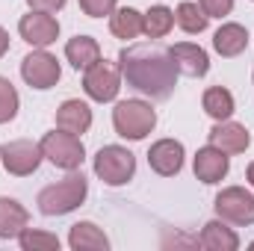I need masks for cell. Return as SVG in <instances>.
<instances>
[{
	"label": "cell",
	"instance_id": "cell-25",
	"mask_svg": "<svg viewBox=\"0 0 254 251\" xmlns=\"http://www.w3.org/2000/svg\"><path fill=\"white\" fill-rule=\"evenodd\" d=\"M18 243L24 251H60V237L48 234V231H36V228H24L18 234Z\"/></svg>",
	"mask_w": 254,
	"mask_h": 251
},
{
	"label": "cell",
	"instance_id": "cell-32",
	"mask_svg": "<svg viewBox=\"0 0 254 251\" xmlns=\"http://www.w3.org/2000/svg\"><path fill=\"white\" fill-rule=\"evenodd\" d=\"M252 249H254V243H252Z\"/></svg>",
	"mask_w": 254,
	"mask_h": 251
},
{
	"label": "cell",
	"instance_id": "cell-8",
	"mask_svg": "<svg viewBox=\"0 0 254 251\" xmlns=\"http://www.w3.org/2000/svg\"><path fill=\"white\" fill-rule=\"evenodd\" d=\"M0 160H3V169L15 178H27L33 175L45 154H42V145L39 142H30V139H15V142H6L0 145Z\"/></svg>",
	"mask_w": 254,
	"mask_h": 251
},
{
	"label": "cell",
	"instance_id": "cell-28",
	"mask_svg": "<svg viewBox=\"0 0 254 251\" xmlns=\"http://www.w3.org/2000/svg\"><path fill=\"white\" fill-rule=\"evenodd\" d=\"M198 6L204 9L207 18H225V15H231L234 0H198Z\"/></svg>",
	"mask_w": 254,
	"mask_h": 251
},
{
	"label": "cell",
	"instance_id": "cell-4",
	"mask_svg": "<svg viewBox=\"0 0 254 251\" xmlns=\"http://www.w3.org/2000/svg\"><path fill=\"white\" fill-rule=\"evenodd\" d=\"M42 154L48 163H54L57 169H65V172H77L86 160V148L80 142L77 133H68V130H51L42 136Z\"/></svg>",
	"mask_w": 254,
	"mask_h": 251
},
{
	"label": "cell",
	"instance_id": "cell-22",
	"mask_svg": "<svg viewBox=\"0 0 254 251\" xmlns=\"http://www.w3.org/2000/svg\"><path fill=\"white\" fill-rule=\"evenodd\" d=\"M110 30L116 39H136L142 33V12L133 6H116V12L110 15Z\"/></svg>",
	"mask_w": 254,
	"mask_h": 251
},
{
	"label": "cell",
	"instance_id": "cell-15",
	"mask_svg": "<svg viewBox=\"0 0 254 251\" xmlns=\"http://www.w3.org/2000/svg\"><path fill=\"white\" fill-rule=\"evenodd\" d=\"M249 48V30L243 27V24H222L216 33H213V51L219 54V57H228V60H234V57H240L243 51Z\"/></svg>",
	"mask_w": 254,
	"mask_h": 251
},
{
	"label": "cell",
	"instance_id": "cell-30",
	"mask_svg": "<svg viewBox=\"0 0 254 251\" xmlns=\"http://www.w3.org/2000/svg\"><path fill=\"white\" fill-rule=\"evenodd\" d=\"M9 54V33L0 27V57H6Z\"/></svg>",
	"mask_w": 254,
	"mask_h": 251
},
{
	"label": "cell",
	"instance_id": "cell-31",
	"mask_svg": "<svg viewBox=\"0 0 254 251\" xmlns=\"http://www.w3.org/2000/svg\"><path fill=\"white\" fill-rule=\"evenodd\" d=\"M246 178H249V184L254 187V163H249V172H246Z\"/></svg>",
	"mask_w": 254,
	"mask_h": 251
},
{
	"label": "cell",
	"instance_id": "cell-29",
	"mask_svg": "<svg viewBox=\"0 0 254 251\" xmlns=\"http://www.w3.org/2000/svg\"><path fill=\"white\" fill-rule=\"evenodd\" d=\"M65 3H68V0H27L30 9H36V12H51V15L60 12Z\"/></svg>",
	"mask_w": 254,
	"mask_h": 251
},
{
	"label": "cell",
	"instance_id": "cell-3",
	"mask_svg": "<svg viewBox=\"0 0 254 251\" xmlns=\"http://www.w3.org/2000/svg\"><path fill=\"white\" fill-rule=\"evenodd\" d=\"M113 127H116V133L122 139L139 142L157 127V113H154V107L148 101H139V98L119 101L116 110H113Z\"/></svg>",
	"mask_w": 254,
	"mask_h": 251
},
{
	"label": "cell",
	"instance_id": "cell-6",
	"mask_svg": "<svg viewBox=\"0 0 254 251\" xmlns=\"http://www.w3.org/2000/svg\"><path fill=\"white\" fill-rule=\"evenodd\" d=\"M83 92L98 101V104H110L119 98L122 92V68L116 63H107V60H98L92 68L83 71Z\"/></svg>",
	"mask_w": 254,
	"mask_h": 251
},
{
	"label": "cell",
	"instance_id": "cell-1",
	"mask_svg": "<svg viewBox=\"0 0 254 251\" xmlns=\"http://www.w3.org/2000/svg\"><path fill=\"white\" fill-rule=\"evenodd\" d=\"M122 80L139 95H148L154 101L172 98L178 86V65L172 54L160 45H130L119 54Z\"/></svg>",
	"mask_w": 254,
	"mask_h": 251
},
{
	"label": "cell",
	"instance_id": "cell-5",
	"mask_svg": "<svg viewBox=\"0 0 254 251\" xmlns=\"http://www.w3.org/2000/svg\"><path fill=\"white\" fill-rule=\"evenodd\" d=\"M95 175L107 187H122L127 181H133V175H136V157H133V151H127L122 145H104L95 154Z\"/></svg>",
	"mask_w": 254,
	"mask_h": 251
},
{
	"label": "cell",
	"instance_id": "cell-21",
	"mask_svg": "<svg viewBox=\"0 0 254 251\" xmlns=\"http://www.w3.org/2000/svg\"><path fill=\"white\" fill-rule=\"evenodd\" d=\"M201 107H204V113L210 116V119H216V122H225V119H231L234 116V95L225 89V86H210L207 92H204V98H201Z\"/></svg>",
	"mask_w": 254,
	"mask_h": 251
},
{
	"label": "cell",
	"instance_id": "cell-13",
	"mask_svg": "<svg viewBox=\"0 0 254 251\" xmlns=\"http://www.w3.org/2000/svg\"><path fill=\"white\" fill-rule=\"evenodd\" d=\"M169 54H172V60L178 65V74H187L192 80H198V77H204L210 71V57H207V51L201 45L178 42V45L169 48Z\"/></svg>",
	"mask_w": 254,
	"mask_h": 251
},
{
	"label": "cell",
	"instance_id": "cell-17",
	"mask_svg": "<svg viewBox=\"0 0 254 251\" xmlns=\"http://www.w3.org/2000/svg\"><path fill=\"white\" fill-rule=\"evenodd\" d=\"M30 225V213L15 198L0 195V240H18V234Z\"/></svg>",
	"mask_w": 254,
	"mask_h": 251
},
{
	"label": "cell",
	"instance_id": "cell-24",
	"mask_svg": "<svg viewBox=\"0 0 254 251\" xmlns=\"http://www.w3.org/2000/svg\"><path fill=\"white\" fill-rule=\"evenodd\" d=\"M207 15H204V9L198 6V3H190V0H184V3H178V9H175V24L184 30V33H204L207 30Z\"/></svg>",
	"mask_w": 254,
	"mask_h": 251
},
{
	"label": "cell",
	"instance_id": "cell-14",
	"mask_svg": "<svg viewBox=\"0 0 254 251\" xmlns=\"http://www.w3.org/2000/svg\"><path fill=\"white\" fill-rule=\"evenodd\" d=\"M207 139H210V145H216V148L225 151V154H243V151L252 145L249 130H246L243 125H237V122H231V119L216 122L213 130L207 133Z\"/></svg>",
	"mask_w": 254,
	"mask_h": 251
},
{
	"label": "cell",
	"instance_id": "cell-26",
	"mask_svg": "<svg viewBox=\"0 0 254 251\" xmlns=\"http://www.w3.org/2000/svg\"><path fill=\"white\" fill-rule=\"evenodd\" d=\"M18 107H21L18 89H15L6 77H0V125L12 122V119L18 116Z\"/></svg>",
	"mask_w": 254,
	"mask_h": 251
},
{
	"label": "cell",
	"instance_id": "cell-10",
	"mask_svg": "<svg viewBox=\"0 0 254 251\" xmlns=\"http://www.w3.org/2000/svg\"><path fill=\"white\" fill-rule=\"evenodd\" d=\"M18 33L27 45L33 48H48L60 39V21L51 15V12H36L30 9V15H24L18 21Z\"/></svg>",
	"mask_w": 254,
	"mask_h": 251
},
{
	"label": "cell",
	"instance_id": "cell-11",
	"mask_svg": "<svg viewBox=\"0 0 254 251\" xmlns=\"http://www.w3.org/2000/svg\"><path fill=\"white\" fill-rule=\"evenodd\" d=\"M184 157H187V151L178 139H160L148 151V166L163 178H175L184 169Z\"/></svg>",
	"mask_w": 254,
	"mask_h": 251
},
{
	"label": "cell",
	"instance_id": "cell-18",
	"mask_svg": "<svg viewBox=\"0 0 254 251\" xmlns=\"http://www.w3.org/2000/svg\"><path fill=\"white\" fill-rule=\"evenodd\" d=\"M198 246L207 251H237L240 249V237L234 234V228H228L225 219H213V222L204 225Z\"/></svg>",
	"mask_w": 254,
	"mask_h": 251
},
{
	"label": "cell",
	"instance_id": "cell-2",
	"mask_svg": "<svg viewBox=\"0 0 254 251\" xmlns=\"http://www.w3.org/2000/svg\"><path fill=\"white\" fill-rule=\"evenodd\" d=\"M89 195V181L83 172H71L60 184H51L39 192V210L45 216H65L77 210Z\"/></svg>",
	"mask_w": 254,
	"mask_h": 251
},
{
	"label": "cell",
	"instance_id": "cell-9",
	"mask_svg": "<svg viewBox=\"0 0 254 251\" xmlns=\"http://www.w3.org/2000/svg\"><path fill=\"white\" fill-rule=\"evenodd\" d=\"M216 216L231 225H254V195L243 187H225L216 195Z\"/></svg>",
	"mask_w": 254,
	"mask_h": 251
},
{
	"label": "cell",
	"instance_id": "cell-27",
	"mask_svg": "<svg viewBox=\"0 0 254 251\" xmlns=\"http://www.w3.org/2000/svg\"><path fill=\"white\" fill-rule=\"evenodd\" d=\"M119 6V0H80V9L89 15V18H104V15H113Z\"/></svg>",
	"mask_w": 254,
	"mask_h": 251
},
{
	"label": "cell",
	"instance_id": "cell-12",
	"mask_svg": "<svg viewBox=\"0 0 254 251\" xmlns=\"http://www.w3.org/2000/svg\"><path fill=\"white\" fill-rule=\"evenodd\" d=\"M192 169H195V178H198L201 184L213 187V184H219V181L231 172V157H228L225 151H219L216 145H207V148H198Z\"/></svg>",
	"mask_w": 254,
	"mask_h": 251
},
{
	"label": "cell",
	"instance_id": "cell-20",
	"mask_svg": "<svg viewBox=\"0 0 254 251\" xmlns=\"http://www.w3.org/2000/svg\"><path fill=\"white\" fill-rule=\"evenodd\" d=\"M65 57H68V63L74 65L77 71H86V68H92L101 60V45L92 36H74L65 45Z\"/></svg>",
	"mask_w": 254,
	"mask_h": 251
},
{
	"label": "cell",
	"instance_id": "cell-23",
	"mask_svg": "<svg viewBox=\"0 0 254 251\" xmlns=\"http://www.w3.org/2000/svg\"><path fill=\"white\" fill-rule=\"evenodd\" d=\"M175 27V12L169 6H151L148 12H142V33L148 39H163L169 36Z\"/></svg>",
	"mask_w": 254,
	"mask_h": 251
},
{
	"label": "cell",
	"instance_id": "cell-16",
	"mask_svg": "<svg viewBox=\"0 0 254 251\" xmlns=\"http://www.w3.org/2000/svg\"><path fill=\"white\" fill-rule=\"evenodd\" d=\"M57 127L60 130H68V133H86L92 127V110L86 101L80 98H68L63 101V107L57 110Z\"/></svg>",
	"mask_w": 254,
	"mask_h": 251
},
{
	"label": "cell",
	"instance_id": "cell-7",
	"mask_svg": "<svg viewBox=\"0 0 254 251\" xmlns=\"http://www.w3.org/2000/svg\"><path fill=\"white\" fill-rule=\"evenodd\" d=\"M21 77H24V83H27L30 89L45 92V89H54V86L60 83L63 68H60V63H57L54 54H48L45 48H36L33 54H27V57L21 60Z\"/></svg>",
	"mask_w": 254,
	"mask_h": 251
},
{
	"label": "cell",
	"instance_id": "cell-19",
	"mask_svg": "<svg viewBox=\"0 0 254 251\" xmlns=\"http://www.w3.org/2000/svg\"><path fill=\"white\" fill-rule=\"evenodd\" d=\"M68 246L74 251H107L110 240L95 222H77L68 234Z\"/></svg>",
	"mask_w": 254,
	"mask_h": 251
}]
</instances>
